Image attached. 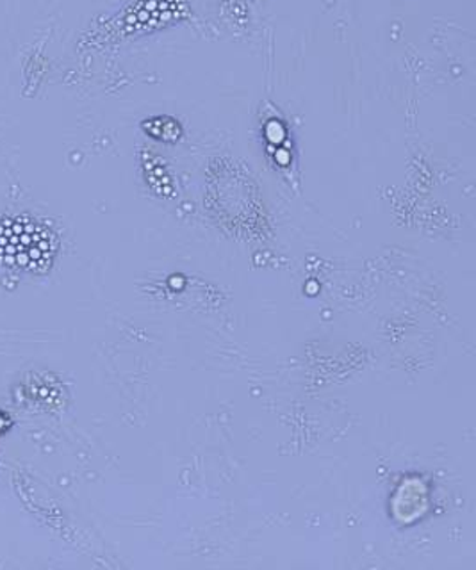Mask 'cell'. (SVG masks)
<instances>
[{
    "label": "cell",
    "mask_w": 476,
    "mask_h": 570,
    "mask_svg": "<svg viewBox=\"0 0 476 570\" xmlns=\"http://www.w3.org/2000/svg\"><path fill=\"white\" fill-rule=\"evenodd\" d=\"M58 238L51 228L28 216L0 221V260L32 273H45L54 262Z\"/></svg>",
    "instance_id": "6da1fadb"
},
{
    "label": "cell",
    "mask_w": 476,
    "mask_h": 570,
    "mask_svg": "<svg viewBox=\"0 0 476 570\" xmlns=\"http://www.w3.org/2000/svg\"><path fill=\"white\" fill-rule=\"evenodd\" d=\"M143 128L147 131V134L157 137V139H163V142H177L183 134L179 122H175L169 116L147 120V122H143Z\"/></svg>",
    "instance_id": "7a4b0ae2"
},
{
    "label": "cell",
    "mask_w": 476,
    "mask_h": 570,
    "mask_svg": "<svg viewBox=\"0 0 476 570\" xmlns=\"http://www.w3.org/2000/svg\"><path fill=\"white\" fill-rule=\"evenodd\" d=\"M13 425V419L6 412H0V435L6 434Z\"/></svg>",
    "instance_id": "3957f363"
}]
</instances>
